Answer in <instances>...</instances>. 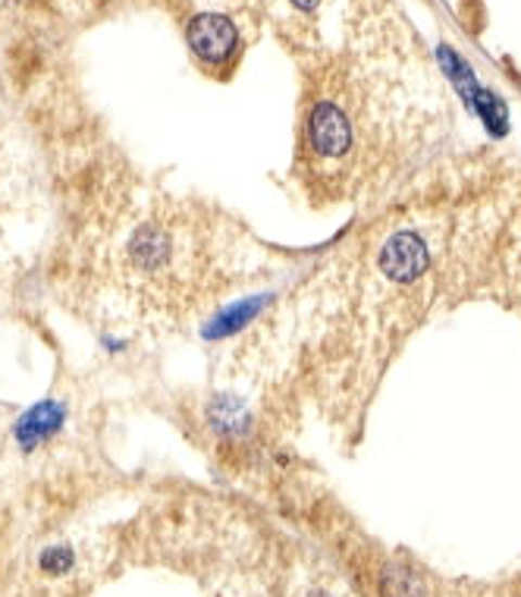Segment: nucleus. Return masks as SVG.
<instances>
[{"instance_id":"nucleus-5","label":"nucleus","mask_w":521,"mask_h":597,"mask_svg":"<svg viewBox=\"0 0 521 597\" xmlns=\"http://www.w3.org/2000/svg\"><path fill=\"white\" fill-rule=\"evenodd\" d=\"M292 3H295L298 10H315V7H318L320 0H292Z\"/></svg>"},{"instance_id":"nucleus-3","label":"nucleus","mask_w":521,"mask_h":597,"mask_svg":"<svg viewBox=\"0 0 521 597\" xmlns=\"http://www.w3.org/2000/svg\"><path fill=\"white\" fill-rule=\"evenodd\" d=\"M60 424H63V406L58 399H45L16 421V441L23 449H35L38 444L51 441L60 431Z\"/></svg>"},{"instance_id":"nucleus-6","label":"nucleus","mask_w":521,"mask_h":597,"mask_svg":"<svg viewBox=\"0 0 521 597\" xmlns=\"http://www.w3.org/2000/svg\"><path fill=\"white\" fill-rule=\"evenodd\" d=\"M308 597H330V595H323V592H312V595Z\"/></svg>"},{"instance_id":"nucleus-1","label":"nucleus","mask_w":521,"mask_h":597,"mask_svg":"<svg viewBox=\"0 0 521 597\" xmlns=\"http://www.w3.org/2000/svg\"><path fill=\"white\" fill-rule=\"evenodd\" d=\"M189 45L192 51L207 63H224L236 51L239 35L232 29V23L227 16L217 13H202L189 23Z\"/></svg>"},{"instance_id":"nucleus-2","label":"nucleus","mask_w":521,"mask_h":597,"mask_svg":"<svg viewBox=\"0 0 521 597\" xmlns=\"http://www.w3.org/2000/svg\"><path fill=\"white\" fill-rule=\"evenodd\" d=\"M308 139L320 157H343L352 145V126L346 114L330 101L318 104L308 119Z\"/></svg>"},{"instance_id":"nucleus-4","label":"nucleus","mask_w":521,"mask_h":597,"mask_svg":"<svg viewBox=\"0 0 521 597\" xmlns=\"http://www.w3.org/2000/svg\"><path fill=\"white\" fill-rule=\"evenodd\" d=\"M41 569H45L48 575H63V572L73 569V554H69L66 547H48V550L41 554Z\"/></svg>"}]
</instances>
